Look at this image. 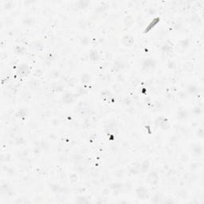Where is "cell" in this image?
<instances>
[{
	"mask_svg": "<svg viewBox=\"0 0 204 204\" xmlns=\"http://www.w3.org/2000/svg\"><path fill=\"white\" fill-rule=\"evenodd\" d=\"M136 193L138 195V197L139 199H146L148 196V194H147V190H146L144 187L141 186L139 187L137 190H136Z\"/></svg>",
	"mask_w": 204,
	"mask_h": 204,
	"instance_id": "6da1fadb",
	"label": "cell"
},
{
	"mask_svg": "<svg viewBox=\"0 0 204 204\" xmlns=\"http://www.w3.org/2000/svg\"><path fill=\"white\" fill-rule=\"evenodd\" d=\"M133 41H134V39L131 35L126 34L125 36L123 37V44L125 46H131L133 44Z\"/></svg>",
	"mask_w": 204,
	"mask_h": 204,
	"instance_id": "7a4b0ae2",
	"label": "cell"
},
{
	"mask_svg": "<svg viewBox=\"0 0 204 204\" xmlns=\"http://www.w3.org/2000/svg\"><path fill=\"white\" fill-rule=\"evenodd\" d=\"M147 182L151 184H156L158 182V176L156 173L151 172L147 176Z\"/></svg>",
	"mask_w": 204,
	"mask_h": 204,
	"instance_id": "3957f363",
	"label": "cell"
},
{
	"mask_svg": "<svg viewBox=\"0 0 204 204\" xmlns=\"http://www.w3.org/2000/svg\"><path fill=\"white\" fill-rule=\"evenodd\" d=\"M141 170L143 171V172H146L147 169H148V168H149V163H148V161H144L143 163V164L141 165Z\"/></svg>",
	"mask_w": 204,
	"mask_h": 204,
	"instance_id": "277c9868",
	"label": "cell"
}]
</instances>
